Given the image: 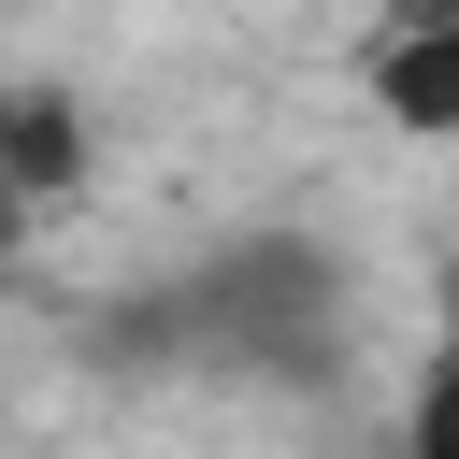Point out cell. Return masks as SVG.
Wrapping results in <instances>:
<instances>
[{
  "label": "cell",
  "mask_w": 459,
  "mask_h": 459,
  "mask_svg": "<svg viewBox=\"0 0 459 459\" xmlns=\"http://www.w3.org/2000/svg\"><path fill=\"white\" fill-rule=\"evenodd\" d=\"M100 359H201V373H244V387H330L344 373V273L301 230H244L201 273L100 316Z\"/></svg>",
  "instance_id": "obj_1"
},
{
  "label": "cell",
  "mask_w": 459,
  "mask_h": 459,
  "mask_svg": "<svg viewBox=\"0 0 459 459\" xmlns=\"http://www.w3.org/2000/svg\"><path fill=\"white\" fill-rule=\"evenodd\" d=\"M86 186V115L72 86H0V258L29 244V215H57Z\"/></svg>",
  "instance_id": "obj_2"
},
{
  "label": "cell",
  "mask_w": 459,
  "mask_h": 459,
  "mask_svg": "<svg viewBox=\"0 0 459 459\" xmlns=\"http://www.w3.org/2000/svg\"><path fill=\"white\" fill-rule=\"evenodd\" d=\"M373 100L402 129H459V0H387V29L359 43Z\"/></svg>",
  "instance_id": "obj_3"
}]
</instances>
